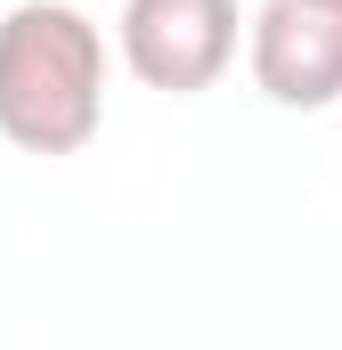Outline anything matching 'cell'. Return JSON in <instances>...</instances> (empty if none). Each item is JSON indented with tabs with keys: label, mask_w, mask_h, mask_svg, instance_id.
<instances>
[{
	"label": "cell",
	"mask_w": 342,
	"mask_h": 350,
	"mask_svg": "<svg viewBox=\"0 0 342 350\" xmlns=\"http://www.w3.org/2000/svg\"><path fill=\"white\" fill-rule=\"evenodd\" d=\"M106 122V33L74 0L0 16V139L16 155H82Z\"/></svg>",
	"instance_id": "6da1fadb"
},
{
	"label": "cell",
	"mask_w": 342,
	"mask_h": 350,
	"mask_svg": "<svg viewBox=\"0 0 342 350\" xmlns=\"http://www.w3.org/2000/svg\"><path fill=\"white\" fill-rule=\"evenodd\" d=\"M245 25L253 16H237V0H122L114 49H122V66H131L139 90L204 98V90L237 66Z\"/></svg>",
	"instance_id": "7a4b0ae2"
},
{
	"label": "cell",
	"mask_w": 342,
	"mask_h": 350,
	"mask_svg": "<svg viewBox=\"0 0 342 350\" xmlns=\"http://www.w3.org/2000/svg\"><path fill=\"white\" fill-rule=\"evenodd\" d=\"M245 66L269 106L318 114L342 106V8L334 0H261L245 25Z\"/></svg>",
	"instance_id": "3957f363"
},
{
	"label": "cell",
	"mask_w": 342,
	"mask_h": 350,
	"mask_svg": "<svg viewBox=\"0 0 342 350\" xmlns=\"http://www.w3.org/2000/svg\"><path fill=\"white\" fill-rule=\"evenodd\" d=\"M334 8H342V0H334Z\"/></svg>",
	"instance_id": "277c9868"
}]
</instances>
